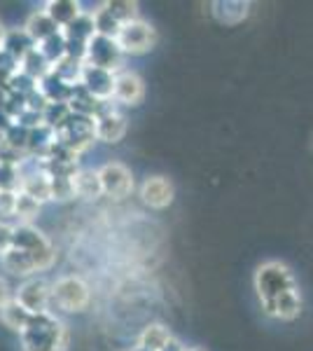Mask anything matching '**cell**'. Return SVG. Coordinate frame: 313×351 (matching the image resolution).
Returning <instances> with one entry per match:
<instances>
[{
	"label": "cell",
	"mask_w": 313,
	"mask_h": 351,
	"mask_svg": "<svg viewBox=\"0 0 313 351\" xmlns=\"http://www.w3.org/2000/svg\"><path fill=\"white\" fill-rule=\"evenodd\" d=\"M21 344L26 351H66L68 328L49 311L33 314L26 330L21 332Z\"/></svg>",
	"instance_id": "6da1fadb"
},
{
	"label": "cell",
	"mask_w": 313,
	"mask_h": 351,
	"mask_svg": "<svg viewBox=\"0 0 313 351\" xmlns=\"http://www.w3.org/2000/svg\"><path fill=\"white\" fill-rule=\"evenodd\" d=\"M255 291L260 295V302H266V300L281 298L283 293L297 291V281H295L288 265L274 260V263L260 265L255 271Z\"/></svg>",
	"instance_id": "7a4b0ae2"
},
{
	"label": "cell",
	"mask_w": 313,
	"mask_h": 351,
	"mask_svg": "<svg viewBox=\"0 0 313 351\" xmlns=\"http://www.w3.org/2000/svg\"><path fill=\"white\" fill-rule=\"evenodd\" d=\"M12 246L31 256L36 269H49L54 265V248L45 239L42 232H38L33 225H16L12 230Z\"/></svg>",
	"instance_id": "3957f363"
},
{
	"label": "cell",
	"mask_w": 313,
	"mask_h": 351,
	"mask_svg": "<svg viewBox=\"0 0 313 351\" xmlns=\"http://www.w3.org/2000/svg\"><path fill=\"white\" fill-rule=\"evenodd\" d=\"M54 134H56V143H61L64 148L75 152L79 157L84 150H89V145L96 141L94 117H84V115H75V112H73L64 127H59Z\"/></svg>",
	"instance_id": "277c9868"
},
{
	"label": "cell",
	"mask_w": 313,
	"mask_h": 351,
	"mask_svg": "<svg viewBox=\"0 0 313 351\" xmlns=\"http://www.w3.org/2000/svg\"><path fill=\"white\" fill-rule=\"evenodd\" d=\"M117 45H119V49H122L124 56L127 54H145L157 45V31L147 24V21L136 19V21H131V24L119 28Z\"/></svg>",
	"instance_id": "5b68a950"
},
{
	"label": "cell",
	"mask_w": 313,
	"mask_h": 351,
	"mask_svg": "<svg viewBox=\"0 0 313 351\" xmlns=\"http://www.w3.org/2000/svg\"><path fill=\"white\" fill-rule=\"evenodd\" d=\"M84 64L103 68V71L119 73L124 66V54L119 49L117 40L103 36H94L92 43L87 45V56H84Z\"/></svg>",
	"instance_id": "8992f818"
},
{
	"label": "cell",
	"mask_w": 313,
	"mask_h": 351,
	"mask_svg": "<svg viewBox=\"0 0 313 351\" xmlns=\"http://www.w3.org/2000/svg\"><path fill=\"white\" fill-rule=\"evenodd\" d=\"M52 302L59 304L64 311H84L89 304V288L77 276H66L52 286Z\"/></svg>",
	"instance_id": "52a82bcc"
},
{
	"label": "cell",
	"mask_w": 313,
	"mask_h": 351,
	"mask_svg": "<svg viewBox=\"0 0 313 351\" xmlns=\"http://www.w3.org/2000/svg\"><path fill=\"white\" fill-rule=\"evenodd\" d=\"M99 178H101L103 195L112 197V199H124V197H129L131 190H134V176H131L129 169L119 162L105 164L99 171Z\"/></svg>",
	"instance_id": "ba28073f"
},
{
	"label": "cell",
	"mask_w": 313,
	"mask_h": 351,
	"mask_svg": "<svg viewBox=\"0 0 313 351\" xmlns=\"http://www.w3.org/2000/svg\"><path fill=\"white\" fill-rule=\"evenodd\" d=\"M14 298L28 314H42V311H49L47 307L52 302V286L42 279H31L16 291Z\"/></svg>",
	"instance_id": "9c48e42d"
},
{
	"label": "cell",
	"mask_w": 313,
	"mask_h": 351,
	"mask_svg": "<svg viewBox=\"0 0 313 351\" xmlns=\"http://www.w3.org/2000/svg\"><path fill=\"white\" fill-rule=\"evenodd\" d=\"M115 75L117 73L103 71V68L96 66H87L84 64L82 71V80H79V87L87 94H92L96 101H112V89H115Z\"/></svg>",
	"instance_id": "30bf717a"
},
{
	"label": "cell",
	"mask_w": 313,
	"mask_h": 351,
	"mask_svg": "<svg viewBox=\"0 0 313 351\" xmlns=\"http://www.w3.org/2000/svg\"><path fill=\"white\" fill-rule=\"evenodd\" d=\"M145 96V84L136 73L119 71L115 75V89H112V101L122 106H138Z\"/></svg>",
	"instance_id": "8fae6325"
},
{
	"label": "cell",
	"mask_w": 313,
	"mask_h": 351,
	"mask_svg": "<svg viewBox=\"0 0 313 351\" xmlns=\"http://www.w3.org/2000/svg\"><path fill=\"white\" fill-rule=\"evenodd\" d=\"M94 129H96V141H103V143H117L127 134V120H124L119 112L108 106L101 115L94 117Z\"/></svg>",
	"instance_id": "7c38bea8"
},
{
	"label": "cell",
	"mask_w": 313,
	"mask_h": 351,
	"mask_svg": "<svg viewBox=\"0 0 313 351\" xmlns=\"http://www.w3.org/2000/svg\"><path fill=\"white\" fill-rule=\"evenodd\" d=\"M140 197H143L147 206L166 208L173 202V185L164 176H152V178H147L143 183V188H140Z\"/></svg>",
	"instance_id": "4fadbf2b"
},
{
	"label": "cell",
	"mask_w": 313,
	"mask_h": 351,
	"mask_svg": "<svg viewBox=\"0 0 313 351\" xmlns=\"http://www.w3.org/2000/svg\"><path fill=\"white\" fill-rule=\"evenodd\" d=\"M19 192H24L31 199H36L40 206L45 202L52 199V192H49V176L38 169V171H31V173H21V185H19Z\"/></svg>",
	"instance_id": "5bb4252c"
},
{
	"label": "cell",
	"mask_w": 313,
	"mask_h": 351,
	"mask_svg": "<svg viewBox=\"0 0 313 351\" xmlns=\"http://www.w3.org/2000/svg\"><path fill=\"white\" fill-rule=\"evenodd\" d=\"M42 12L64 31L68 24H73L82 14V10H79V0H49V3H45Z\"/></svg>",
	"instance_id": "9a60e30c"
},
{
	"label": "cell",
	"mask_w": 313,
	"mask_h": 351,
	"mask_svg": "<svg viewBox=\"0 0 313 351\" xmlns=\"http://www.w3.org/2000/svg\"><path fill=\"white\" fill-rule=\"evenodd\" d=\"M66 45H73V47H87L92 43V38L96 36V28H94V16L89 14H79L73 24H68L64 31Z\"/></svg>",
	"instance_id": "2e32d148"
},
{
	"label": "cell",
	"mask_w": 313,
	"mask_h": 351,
	"mask_svg": "<svg viewBox=\"0 0 313 351\" xmlns=\"http://www.w3.org/2000/svg\"><path fill=\"white\" fill-rule=\"evenodd\" d=\"M38 89L45 94V99H47L49 104H71L73 92H75V87H71V84H66L64 80H59L54 73L45 75L42 80L38 82Z\"/></svg>",
	"instance_id": "e0dca14e"
},
{
	"label": "cell",
	"mask_w": 313,
	"mask_h": 351,
	"mask_svg": "<svg viewBox=\"0 0 313 351\" xmlns=\"http://www.w3.org/2000/svg\"><path fill=\"white\" fill-rule=\"evenodd\" d=\"M24 31L28 33V38H31L33 43L40 45V43L47 40V38L56 36V33H59L61 28L56 26L54 21L42 12V10H40V12H33L31 16H28V21H26Z\"/></svg>",
	"instance_id": "ac0fdd59"
},
{
	"label": "cell",
	"mask_w": 313,
	"mask_h": 351,
	"mask_svg": "<svg viewBox=\"0 0 313 351\" xmlns=\"http://www.w3.org/2000/svg\"><path fill=\"white\" fill-rule=\"evenodd\" d=\"M73 185H75V197H82L87 202H94L103 195L99 171H92V169H79L75 178H73Z\"/></svg>",
	"instance_id": "d6986e66"
},
{
	"label": "cell",
	"mask_w": 313,
	"mask_h": 351,
	"mask_svg": "<svg viewBox=\"0 0 313 351\" xmlns=\"http://www.w3.org/2000/svg\"><path fill=\"white\" fill-rule=\"evenodd\" d=\"M31 316L33 314H28V311L21 307L19 302H16V298H10L8 302L0 307V321H3L5 326L10 328V330H14V332H24L26 330V326H28V321H31Z\"/></svg>",
	"instance_id": "ffe728a7"
},
{
	"label": "cell",
	"mask_w": 313,
	"mask_h": 351,
	"mask_svg": "<svg viewBox=\"0 0 313 351\" xmlns=\"http://www.w3.org/2000/svg\"><path fill=\"white\" fill-rule=\"evenodd\" d=\"M0 263H3V267L14 276H28V274H33V271H38L31 256L24 251H19V248H14V246L10 248L8 253L0 256Z\"/></svg>",
	"instance_id": "44dd1931"
},
{
	"label": "cell",
	"mask_w": 313,
	"mask_h": 351,
	"mask_svg": "<svg viewBox=\"0 0 313 351\" xmlns=\"http://www.w3.org/2000/svg\"><path fill=\"white\" fill-rule=\"evenodd\" d=\"M3 49L12 56L14 61H24L28 52H33L36 49V43L28 38V33L21 28V31H8V36H5V45Z\"/></svg>",
	"instance_id": "7402d4cb"
},
{
	"label": "cell",
	"mask_w": 313,
	"mask_h": 351,
	"mask_svg": "<svg viewBox=\"0 0 313 351\" xmlns=\"http://www.w3.org/2000/svg\"><path fill=\"white\" fill-rule=\"evenodd\" d=\"M274 304H276L274 319L295 321V319H297V316L301 314V295H299V291L283 293L281 298H276V300H274Z\"/></svg>",
	"instance_id": "603a6c76"
},
{
	"label": "cell",
	"mask_w": 313,
	"mask_h": 351,
	"mask_svg": "<svg viewBox=\"0 0 313 351\" xmlns=\"http://www.w3.org/2000/svg\"><path fill=\"white\" fill-rule=\"evenodd\" d=\"M82 71H84V64L82 61H75L71 59V56H64L61 61H56L52 66V73L59 80H64L66 84H71V87H77L79 80H82Z\"/></svg>",
	"instance_id": "cb8c5ba5"
},
{
	"label": "cell",
	"mask_w": 313,
	"mask_h": 351,
	"mask_svg": "<svg viewBox=\"0 0 313 351\" xmlns=\"http://www.w3.org/2000/svg\"><path fill=\"white\" fill-rule=\"evenodd\" d=\"M105 10L119 26H127L138 19V3H134V0H108Z\"/></svg>",
	"instance_id": "d4e9b609"
},
{
	"label": "cell",
	"mask_w": 313,
	"mask_h": 351,
	"mask_svg": "<svg viewBox=\"0 0 313 351\" xmlns=\"http://www.w3.org/2000/svg\"><path fill=\"white\" fill-rule=\"evenodd\" d=\"M19 68L26 73L28 77H33L36 82H40L45 75H49V73H52V64H49V61L45 59L42 54H40V49H38V47L33 49V52H28V54H26V59L21 61Z\"/></svg>",
	"instance_id": "484cf974"
},
{
	"label": "cell",
	"mask_w": 313,
	"mask_h": 351,
	"mask_svg": "<svg viewBox=\"0 0 313 351\" xmlns=\"http://www.w3.org/2000/svg\"><path fill=\"white\" fill-rule=\"evenodd\" d=\"M168 339H171L168 328H164L159 324H152V326H147L143 330L138 344H140V347H145V349H150V351H162L168 344Z\"/></svg>",
	"instance_id": "4316f807"
},
{
	"label": "cell",
	"mask_w": 313,
	"mask_h": 351,
	"mask_svg": "<svg viewBox=\"0 0 313 351\" xmlns=\"http://www.w3.org/2000/svg\"><path fill=\"white\" fill-rule=\"evenodd\" d=\"M19 164L21 162L5 160V157H0V190L19 192V185H21Z\"/></svg>",
	"instance_id": "83f0119b"
},
{
	"label": "cell",
	"mask_w": 313,
	"mask_h": 351,
	"mask_svg": "<svg viewBox=\"0 0 313 351\" xmlns=\"http://www.w3.org/2000/svg\"><path fill=\"white\" fill-rule=\"evenodd\" d=\"M36 47L40 49V54L45 56V59L49 61V64H56V61H61L66 56V38H64V33H56V36L52 38H47L45 43H40L36 45Z\"/></svg>",
	"instance_id": "f1b7e54d"
},
{
	"label": "cell",
	"mask_w": 313,
	"mask_h": 351,
	"mask_svg": "<svg viewBox=\"0 0 313 351\" xmlns=\"http://www.w3.org/2000/svg\"><path fill=\"white\" fill-rule=\"evenodd\" d=\"M40 213V204L31 199L24 192H16V204H14V216L24 225H31V220H36Z\"/></svg>",
	"instance_id": "f546056e"
},
{
	"label": "cell",
	"mask_w": 313,
	"mask_h": 351,
	"mask_svg": "<svg viewBox=\"0 0 313 351\" xmlns=\"http://www.w3.org/2000/svg\"><path fill=\"white\" fill-rule=\"evenodd\" d=\"M71 115L73 112H71V106L68 104H49L42 112V124H47L49 129H54L56 132L59 127H64Z\"/></svg>",
	"instance_id": "4dcf8cb0"
},
{
	"label": "cell",
	"mask_w": 313,
	"mask_h": 351,
	"mask_svg": "<svg viewBox=\"0 0 313 351\" xmlns=\"http://www.w3.org/2000/svg\"><path fill=\"white\" fill-rule=\"evenodd\" d=\"M94 28H96V36H103V38H112V40H117L119 28H122V26H119L117 21L108 14V10L103 8L101 12L94 14Z\"/></svg>",
	"instance_id": "1f68e13d"
},
{
	"label": "cell",
	"mask_w": 313,
	"mask_h": 351,
	"mask_svg": "<svg viewBox=\"0 0 313 351\" xmlns=\"http://www.w3.org/2000/svg\"><path fill=\"white\" fill-rule=\"evenodd\" d=\"M5 84H8L10 92H12V94H19V96H24V99H26V96L31 94V92H36V89H38V82L33 80V77H28L26 73L21 71V68L14 73V75H10V80L5 82Z\"/></svg>",
	"instance_id": "d6a6232c"
},
{
	"label": "cell",
	"mask_w": 313,
	"mask_h": 351,
	"mask_svg": "<svg viewBox=\"0 0 313 351\" xmlns=\"http://www.w3.org/2000/svg\"><path fill=\"white\" fill-rule=\"evenodd\" d=\"M49 192H52V199H56V202L73 199V197H75L73 178H49Z\"/></svg>",
	"instance_id": "836d02e7"
},
{
	"label": "cell",
	"mask_w": 313,
	"mask_h": 351,
	"mask_svg": "<svg viewBox=\"0 0 313 351\" xmlns=\"http://www.w3.org/2000/svg\"><path fill=\"white\" fill-rule=\"evenodd\" d=\"M16 192L0 190V216H14Z\"/></svg>",
	"instance_id": "e575fe53"
},
{
	"label": "cell",
	"mask_w": 313,
	"mask_h": 351,
	"mask_svg": "<svg viewBox=\"0 0 313 351\" xmlns=\"http://www.w3.org/2000/svg\"><path fill=\"white\" fill-rule=\"evenodd\" d=\"M12 225L8 223H0V256L3 253H8L10 248H12Z\"/></svg>",
	"instance_id": "d590c367"
},
{
	"label": "cell",
	"mask_w": 313,
	"mask_h": 351,
	"mask_svg": "<svg viewBox=\"0 0 313 351\" xmlns=\"http://www.w3.org/2000/svg\"><path fill=\"white\" fill-rule=\"evenodd\" d=\"M162 351H185V347L178 342V339H173V337H171V339H168V344H166V347H164Z\"/></svg>",
	"instance_id": "8d00e7d4"
},
{
	"label": "cell",
	"mask_w": 313,
	"mask_h": 351,
	"mask_svg": "<svg viewBox=\"0 0 313 351\" xmlns=\"http://www.w3.org/2000/svg\"><path fill=\"white\" fill-rule=\"evenodd\" d=\"M8 300H10V291H8V286H5V281L0 279V307H3Z\"/></svg>",
	"instance_id": "74e56055"
},
{
	"label": "cell",
	"mask_w": 313,
	"mask_h": 351,
	"mask_svg": "<svg viewBox=\"0 0 313 351\" xmlns=\"http://www.w3.org/2000/svg\"><path fill=\"white\" fill-rule=\"evenodd\" d=\"M8 152V138H5V132L0 129V155H5Z\"/></svg>",
	"instance_id": "f35d334b"
},
{
	"label": "cell",
	"mask_w": 313,
	"mask_h": 351,
	"mask_svg": "<svg viewBox=\"0 0 313 351\" xmlns=\"http://www.w3.org/2000/svg\"><path fill=\"white\" fill-rule=\"evenodd\" d=\"M5 36H8V31H5L3 24H0V49H3V45H5Z\"/></svg>",
	"instance_id": "ab89813d"
},
{
	"label": "cell",
	"mask_w": 313,
	"mask_h": 351,
	"mask_svg": "<svg viewBox=\"0 0 313 351\" xmlns=\"http://www.w3.org/2000/svg\"><path fill=\"white\" fill-rule=\"evenodd\" d=\"M131 351H150V349H145V347H140V344H136V347L131 349Z\"/></svg>",
	"instance_id": "60d3db41"
},
{
	"label": "cell",
	"mask_w": 313,
	"mask_h": 351,
	"mask_svg": "<svg viewBox=\"0 0 313 351\" xmlns=\"http://www.w3.org/2000/svg\"><path fill=\"white\" fill-rule=\"evenodd\" d=\"M185 351H203V349H185Z\"/></svg>",
	"instance_id": "b9f144b4"
}]
</instances>
